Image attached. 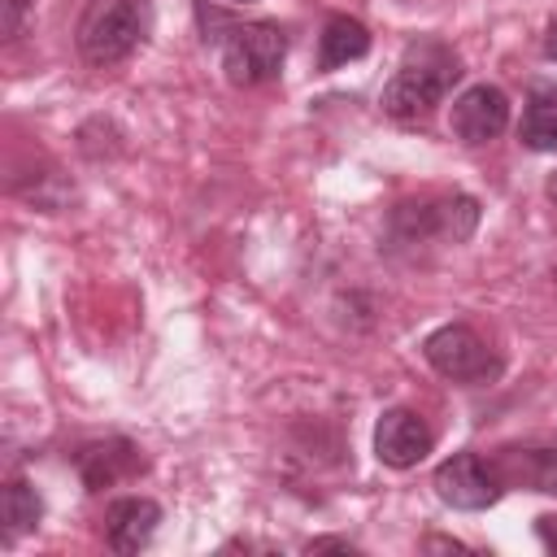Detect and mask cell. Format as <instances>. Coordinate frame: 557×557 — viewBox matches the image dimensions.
I'll return each instance as SVG.
<instances>
[{
	"mask_svg": "<svg viewBox=\"0 0 557 557\" xmlns=\"http://www.w3.org/2000/svg\"><path fill=\"white\" fill-rule=\"evenodd\" d=\"M483 218L479 196L470 191H418L387 209L383 218V252L418 261L431 248H461L474 239Z\"/></svg>",
	"mask_w": 557,
	"mask_h": 557,
	"instance_id": "6da1fadb",
	"label": "cell"
},
{
	"mask_svg": "<svg viewBox=\"0 0 557 557\" xmlns=\"http://www.w3.org/2000/svg\"><path fill=\"white\" fill-rule=\"evenodd\" d=\"M191 13L200 26V39L218 48V61H222V74L231 87H261L283 74L292 39L278 22H270V17L239 22L222 9H213L209 0H196Z\"/></svg>",
	"mask_w": 557,
	"mask_h": 557,
	"instance_id": "7a4b0ae2",
	"label": "cell"
},
{
	"mask_svg": "<svg viewBox=\"0 0 557 557\" xmlns=\"http://www.w3.org/2000/svg\"><path fill=\"white\" fill-rule=\"evenodd\" d=\"M466 65L457 57V48L440 35H418L405 44L392 78L383 83L379 91V109L400 122V126H413V122H426L444 100L448 91L461 83Z\"/></svg>",
	"mask_w": 557,
	"mask_h": 557,
	"instance_id": "3957f363",
	"label": "cell"
},
{
	"mask_svg": "<svg viewBox=\"0 0 557 557\" xmlns=\"http://www.w3.org/2000/svg\"><path fill=\"white\" fill-rule=\"evenodd\" d=\"M152 35V0H91L74 26V48L91 70L131 61Z\"/></svg>",
	"mask_w": 557,
	"mask_h": 557,
	"instance_id": "277c9868",
	"label": "cell"
},
{
	"mask_svg": "<svg viewBox=\"0 0 557 557\" xmlns=\"http://www.w3.org/2000/svg\"><path fill=\"white\" fill-rule=\"evenodd\" d=\"M422 361L457 387H492L505 374V357L470 322H444V326L426 331Z\"/></svg>",
	"mask_w": 557,
	"mask_h": 557,
	"instance_id": "5b68a950",
	"label": "cell"
},
{
	"mask_svg": "<svg viewBox=\"0 0 557 557\" xmlns=\"http://www.w3.org/2000/svg\"><path fill=\"white\" fill-rule=\"evenodd\" d=\"M431 487H435V496L448 509H461V513H483V509H492L509 492L500 483L492 457H483L474 448H461V453L444 457L435 466V474H431Z\"/></svg>",
	"mask_w": 557,
	"mask_h": 557,
	"instance_id": "8992f818",
	"label": "cell"
},
{
	"mask_svg": "<svg viewBox=\"0 0 557 557\" xmlns=\"http://www.w3.org/2000/svg\"><path fill=\"white\" fill-rule=\"evenodd\" d=\"M70 466H74L78 483H83L91 496H100V492H109V487H117V483L139 479V474L148 470V457H144V448H139L135 440H126V435H100V440H83V444L70 453Z\"/></svg>",
	"mask_w": 557,
	"mask_h": 557,
	"instance_id": "52a82bcc",
	"label": "cell"
},
{
	"mask_svg": "<svg viewBox=\"0 0 557 557\" xmlns=\"http://www.w3.org/2000/svg\"><path fill=\"white\" fill-rule=\"evenodd\" d=\"M509 117H513V104H509L505 87H496V83H470L466 91L453 96L448 131L466 148H483V144L500 139L509 131Z\"/></svg>",
	"mask_w": 557,
	"mask_h": 557,
	"instance_id": "ba28073f",
	"label": "cell"
},
{
	"mask_svg": "<svg viewBox=\"0 0 557 557\" xmlns=\"http://www.w3.org/2000/svg\"><path fill=\"white\" fill-rule=\"evenodd\" d=\"M374 457H379V466H387V470H413L418 461H426L431 457V448H435V431H431V422L418 413V409H409V405H387L383 413H379V422H374Z\"/></svg>",
	"mask_w": 557,
	"mask_h": 557,
	"instance_id": "9c48e42d",
	"label": "cell"
},
{
	"mask_svg": "<svg viewBox=\"0 0 557 557\" xmlns=\"http://www.w3.org/2000/svg\"><path fill=\"white\" fill-rule=\"evenodd\" d=\"M161 518H165V509L152 496H113L100 513V540L109 553L135 557L157 540Z\"/></svg>",
	"mask_w": 557,
	"mask_h": 557,
	"instance_id": "30bf717a",
	"label": "cell"
},
{
	"mask_svg": "<svg viewBox=\"0 0 557 557\" xmlns=\"http://www.w3.org/2000/svg\"><path fill=\"white\" fill-rule=\"evenodd\" d=\"M492 466L509 492L557 496V440H513L492 453Z\"/></svg>",
	"mask_w": 557,
	"mask_h": 557,
	"instance_id": "8fae6325",
	"label": "cell"
},
{
	"mask_svg": "<svg viewBox=\"0 0 557 557\" xmlns=\"http://www.w3.org/2000/svg\"><path fill=\"white\" fill-rule=\"evenodd\" d=\"M374 35L361 17H348V13H331L318 30V74H335L339 65L348 61H361L370 52Z\"/></svg>",
	"mask_w": 557,
	"mask_h": 557,
	"instance_id": "7c38bea8",
	"label": "cell"
},
{
	"mask_svg": "<svg viewBox=\"0 0 557 557\" xmlns=\"http://www.w3.org/2000/svg\"><path fill=\"white\" fill-rule=\"evenodd\" d=\"M39 522H44V496H39V487L26 474L4 479V492H0V531H4V544H17L22 535L39 531Z\"/></svg>",
	"mask_w": 557,
	"mask_h": 557,
	"instance_id": "4fadbf2b",
	"label": "cell"
},
{
	"mask_svg": "<svg viewBox=\"0 0 557 557\" xmlns=\"http://www.w3.org/2000/svg\"><path fill=\"white\" fill-rule=\"evenodd\" d=\"M518 144H522L527 152H553V157H557V96L535 91V96L522 104Z\"/></svg>",
	"mask_w": 557,
	"mask_h": 557,
	"instance_id": "5bb4252c",
	"label": "cell"
},
{
	"mask_svg": "<svg viewBox=\"0 0 557 557\" xmlns=\"http://www.w3.org/2000/svg\"><path fill=\"white\" fill-rule=\"evenodd\" d=\"M39 0H0V35L13 44L17 35H22V22H26V13L35 9Z\"/></svg>",
	"mask_w": 557,
	"mask_h": 557,
	"instance_id": "9a60e30c",
	"label": "cell"
},
{
	"mask_svg": "<svg viewBox=\"0 0 557 557\" xmlns=\"http://www.w3.org/2000/svg\"><path fill=\"white\" fill-rule=\"evenodd\" d=\"M305 553H361L348 535H313L305 540Z\"/></svg>",
	"mask_w": 557,
	"mask_h": 557,
	"instance_id": "2e32d148",
	"label": "cell"
},
{
	"mask_svg": "<svg viewBox=\"0 0 557 557\" xmlns=\"http://www.w3.org/2000/svg\"><path fill=\"white\" fill-rule=\"evenodd\" d=\"M535 540H540L548 553H557V513H540V518H535Z\"/></svg>",
	"mask_w": 557,
	"mask_h": 557,
	"instance_id": "e0dca14e",
	"label": "cell"
},
{
	"mask_svg": "<svg viewBox=\"0 0 557 557\" xmlns=\"http://www.w3.org/2000/svg\"><path fill=\"white\" fill-rule=\"evenodd\" d=\"M422 548H444V553H470V544H461V540H453V535H426V540H422Z\"/></svg>",
	"mask_w": 557,
	"mask_h": 557,
	"instance_id": "ac0fdd59",
	"label": "cell"
},
{
	"mask_svg": "<svg viewBox=\"0 0 557 557\" xmlns=\"http://www.w3.org/2000/svg\"><path fill=\"white\" fill-rule=\"evenodd\" d=\"M540 52H544V61L557 65V22H548V30H544V39H540Z\"/></svg>",
	"mask_w": 557,
	"mask_h": 557,
	"instance_id": "d6986e66",
	"label": "cell"
},
{
	"mask_svg": "<svg viewBox=\"0 0 557 557\" xmlns=\"http://www.w3.org/2000/svg\"><path fill=\"white\" fill-rule=\"evenodd\" d=\"M544 196H548V200H553V205H557V170H553V174H548V178H544Z\"/></svg>",
	"mask_w": 557,
	"mask_h": 557,
	"instance_id": "ffe728a7",
	"label": "cell"
},
{
	"mask_svg": "<svg viewBox=\"0 0 557 557\" xmlns=\"http://www.w3.org/2000/svg\"><path fill=\"white\" fill-rule=\"evenodd\" d=\"M231 4H252V0H231Z\"/></svg>",
	"mask_w": 557,
	"mask_h": 557,
	"instance_id": "44dd1931",
	"label": "cell"
},
{
	"mask_svg": "<svg viewBox=\"0 0 557 557\" xmlns=\"http://www.w3.org/2000/svg\"><path fill=\"white\" fill-rule=\"evenodd\" d=\"M553 440H557V435H553Z\"/></svg>",
	"mask_w": 557,
	"mask_h": 557,
	"instance_id": "7402d4cb",
	"label": "cell"
}]
</instances>
